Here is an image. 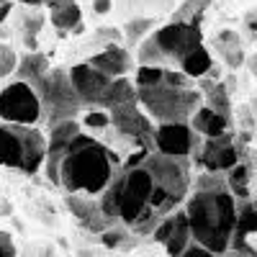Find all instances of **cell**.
I'll return each mask as SVG.
<instances>
[{
	"label": "cell",
	"instance_id": "484cf974",
	"mask_svg": "<svg viewBox=\"0 0 257 257\" xmlns=\"http://www.w3.org/2000/svg\"><path fill=\"white\" fill-rule=\"evenodd\" d=\"M180 257H213V252L208 249V247H203L201 242H196L190 237V242L183 247V252H180Z\"/></svg>",
	"mask_w": 257,
	"mask_h": 257
},
{
	"label": "cell",
	"instance_id": "4316f807",
	"mask_svg": "<svg viewBox=\"0 0 257 257\" xmlns=\"http://www.w3.org/2000/svg\"><path fill=\"white\" fill-rule=\"evenodd\" d=\"M18 249H16V242L8 231H0V257H13Z\"/></svg>",
	"mask_w": 257,
	"mask_h": 257
},
{
	"label": "cell",
	"instance_id": "277c9868",
	"mask_svg": "<svg viewBox=\"0 0 257 257\" xmlns=\"http://www.w3.org/2000/svg\"><path fill=\"white\" fill-rule=\"evenodd\" d=\"M134 90H137V103L142 105V111L157 123L188 121L190 113L203 103L201 90L193 85V80L173 67H165V75L160 82L134 88Z\"/></svg>",
	"mask_w": 257,
	"mask_h": 257
},
{
	"label": "cell",
	"instance_id": "7402d4cb",
	"mask_svg": "<svg viewBox=\"0 0 257 257\" xmlns=\"http://www.w3.org/2000/svg\"><path fill=\"white\" fill-rule=\"evenodd\" d=\"M216 49L219 54L231 64V67H239L242 64V47H239V36L234 31H221L219 41H216Z\"/></svg>",
	"mask_w": 257,
	"mask_h": 257
},
{
	"label": "cell",
	"instance_id": "5b68a950",
	"mask_svg": "<svg viewBox=\"0 0 257 257\" xmlns=\"http://www.w3.org/2000/svg\"><path fill=\"white\" fill-rule=\"evenodd\" d=\"M198 44H203V36H201V29L196 21H173L167 26L152 29L139 41L137 62L178 70L180 62Z\"/></svg>",
	"mask_w": 257,
	"mask_h": 257
},
{
	"label": "cell",
	"instance_id": "44dd1931",
	"mask_svg": "<svg viewBox=\"0 0 257 257\" xmlns=\"http://www.w3.org/2000/svg\"><path fill=\"white\" fill-rule=\"evenodd\" d=\"M201 98L206 105H211L213 111H219L224 116H231V95L226 90V85L221 82H208V85H201Z\"/></svg>",
	"mask_w": 257,
	"mask_h": 257
},
{
	"label": "cell",
	"instance_id": "7c38bea8",
	"mask_svg": "<svg viewBox=\"0 0 257 257\" xmlns=\"http://www.w3.org/2000/svg\"><path fill=\"white\" fill-rule=\"evenodd\" d=\"M67 75H70V82H72V88H75V93H77V98H80L82 105L103 108L113 77H108V75H103L100 70H95L90 62L75 64V67L67 70Z\"/></svg>",
	"mask_w": 257,
	"mask_h": 257
},
{
	"label": "cell",
	"instance_id": "e0dca14e",
	"mask_svg": "<svg viewBox=\"0 0 257 257\" xmlns=\"http://www.w3.org/2000/svg\"><path fill=\"white\" fill-rule=\"evenodd\" d=\"M188 123L193 126V132H196L198 137H219V134H224V132L231 128V116H224L219 111H213L211 105L201 103L198 108L190 113Z\"/></svg>",
	"mask_w": 257,
	"mask_h": 257
},
{
	"label": "cell",
	"instance_id": "9a60e30c",
	"mask_svg": "<svg viewBox=\"0 0 257 257\" xmlns=\"http://www.w3.org/2000/svg\"><path fill=\"white\" fill-rule=\"evenodd\" d=\"M93 198H95V196H85V193H67V206H70V211H72V216H75L85 229L100 234L103 229H108V226H113V224L103 216L100 206H98Z\"/></svg>",
	"mask_w": 257,
	"mask_h": 257
},
{
	"label": "cell",
	"instance_id": "603a6c76",
	"mask_svg": "<svg viewBox=\"0 0 257 257\" xmlns=\"http://www.w3.org/2000/svg\"><path fill=\"white\" fill-rule=\"evenodd\" d=\"M155 29V18H132L128 24L123 26V34H126V41L128 44H139V41Z\"/></svg>",
	"mask_w": 257,
	"mask_h": 257
},
{
	"label": "cell",
	"instance_id": "d4e9b609",
	"mask_svg": "<svg viewBox=\"0 0 257 257\" xmlns=\"http://www.w3.org/2000/svg\"><path fill=\"white\" fill-rule=\"evenodd\" d=\"M16 62H18V54L11 44H6V41H0V82L8 80L16 70Z\"/></svg>",
	"mask_w": 257,
	"mask_h": 257
},
{
	"label": "cell",
	"instance_id": "3957f363",
	"mask_svg": "<svg viewBox=\"0 0 257 257\" xmlns=\"http://www.w3.org/2000/svg\"><path fill=\"white\" fill-rule=\"evenodd\" d=\"M183 203L190 237L208 247L213 254H226L231 229L237 221V198L229 193L226 183L196 188Z\"/></svg>",
	"mask_w": 257,
	"mask_h": 257
},
{
	"label": "cell",
	"instance_id": "8fae6325",
	"mask_svg": "<svg viewBox=\"0 0 257 257\" xmlns=\"http://www.w3.org/2000/svg\"><path fill=\"white\" fill-rule=\"evenodd\" d=\"M201 137L193 132L188 121H162L155 126L152 147L162 155H175V157H193Z\"/></svg>",
	"mask_w": 257,
	"mask_h": 257
},
{
	"label": "cell",
	"instance_id": "6da1fadb",
	"mask_svg": "<svg viewBox=\"0 0 257 257\" xmlns=\"http://www.w3.org/2000/svg\"><path fill=\"white\" fill-rule=\"evenodd\" d=\"M190 190V160L139 149L98 193V206L111 224L134 234H152L157 221L175 211Z\"/></svg>",
	"mask_w": 257,
	"mask_h": 257
},
{
	"label": "cell",
	"instance_id": "52a82bcc",
	"mask_svg": "<svg viewBox=\"0 0 257 257\" xmlns=\"http://www.w3.org/2000/svg\"><path fill=\"white\" fill-rule=\"evenodd\" d=\"M36 90L41 100V118H47L49 126L64 118H77V113L82 111V103L64 67H49L39 80Z\"/></svg>",
	"mask_w": 257,
	"mask_h": 257
},
{
	"label": "cell",
	"instance_id": "5bb4252c",
	"mask_svg": "<svg viewBox=\"0 0 257 257\" xmlns=\"http://www.w3.org/2000/svg\"><path fill=\"white\" fill-rule=\"evenodd\" d=\"M152 239L165 244L167 254H180L183 247L190 242V226H188V219H185V211L175 208V211H170L167 216H162L157 221V226L152 229Z\"/></svg>",
	"mask_w": 257,
	"mask_h": 257
},
{
	"label": "cell",
	"instance_id": "4fadbf2b",
	"mask_svg": "<svg viewBox=\"0 0 257 257\" xmlns=\"http://www.w3.org/2000/svg\"><path fill=\"white\" fill-rule=\"evenodd\" d=\"M254 237H257V208L252 198L237 201V221H234V229H231L229 247L234 249V254L254 257L257 254Z\"/></svg>",
	"mask_w": 257,
	"mask_h": 257
},
{
	"label": "cell",
	"instance_id": "ba28073f",
	"mask_svg": "<svg viewBox=\"0 0 257 257\" xmlns=\"http://www.w3.org/2000/svg\"><path fill=\"white\" fill-rule=\"evenodd\" d=\"M0 121H13V123H39L41 121L39 90L31 82L16 77L0 88Z\"/></svg>",
	"mask_w": 257,
	"mask_h": 257
},
{
	"label": "cell",
	"instance_id": "2e32d148",
	"mask_svg": "<svg viewBox=\"0 0 257 257\" xmlns=\"http://www.w3.org/2000/svg\"><path fill=\"white\" fill-rule=\"evenodd\" d=\"M95 70H100L103 75H108V77H121V75H128L134 70V57L128 49L118 47V44H111V47H105L103 52L93 54L88 59Z\"/></svg>",
	"mask_w": 257,
	"mask_h": 257
},
{
	"label": "cell",
	"instance_id": "30bf717a",
	"mask_svg": "<svg viewBox=\"0 0 257 257\" xmlns=\"http://www.w3.org/2000/svg\"><path fill=\"white\" fill-rule=\"evenodd\" d=\"M196 162L203 170H211V173H226V170L237 162L239 155V137L231 134V128L219 137H203L193 152Z\"/></svg>",
	"mask_w": 257,
	"mask_h": 257
},
{
	"label": "cell",
	"instance_id": "7a4b0ae2",
	"mask_svg": "<svg viewBox=\"0 0 257 257\" xmlns=\"http://www.w3.org/2000/svg\"><path fill=\"white\" fill-rule=\"evenodd\" d=\"M49 128L47 155L41 165L49 183L67 193L98 196L118 170V155L95 137L85 134L77 118L57 121Z\"/></svg>",
	"mask_w": 257,
	"mask_h": 257
},
{
	"label": "cell",
	"instance_id": "83f0119b",
	"mask_svg": "<svg viewBox=\"0 0 257 257\" xmlns=\"http://www.w3.org/2000/svg\"><path fill=\"white\" fill-rule=\"evenodd\" d=\"M111 8H113V0H93V11L100 13V16H103V13H108Z\"/></svg>",
	"mask_w": 257,
	"mask_h": 257
},
{
	"label": "cell",
	"instance_id": "4dcf8cb0",
	"mask_svg": "<svg viewBox=\"0 0 257 257\" xmlns=\"http://www.w3.org/2000/svg\"><path fill=\"white\" fill-rule=\"evenodd\" d=\"M0 3H6V0H0Z\"/></svg>",
	"mask_w": 257,
	"mask_h": 257
},
{
	"label": "cell",
	"instance_id": "d6986e66",
	"mask_svg": "<svg viewBox=\"0 0 257 257\" xmlns=\"http://www.w3.org/2000/svg\"><path fill=\"white\" fill-rule=\"evenodd\" d=\"M224 183H226L229 193H231L237 201L252 198V162L239 157V160L224 173Z\"/></svg>",
	"mask_w": 257,
	"mask_h": 257
},
{
	"label": "cell",
	"instance_id": "f1b7e54d",
	"mask_svg": "<svg viewBox=\"0 0 257 257\" xmlns=\"http://www.w3.org/2000/svg\"><path fill=\"white\" fill-rule=\"evenodd\" d=\"M13 13V0H6V3H0V26L8 21V16Z\"/></svg>",
	"mask_w": 257,
	"mask_h": 257
},
{
	"label": "cell",
	"instance_id": "9c48e42d",
	"mask_svg": "<svg viewBox=\"0 0 257 257\" xmlns=\"http://www.w3.org/2000/svg\"><path fill=\"white\" fill-rule=\"evenodd\" d=\"M108 121L116 132L134 142L137 147H144V149H152V134H155V123L149 118L142 105L137 100H126V103H118V105H111L108 108Z\"/></svg>",
	"mask_w": 257,
	"mask_h": 257
},
{
	"label": "cell",
	"instance_id": "cb8c5ba5",
	"mask_svg": "<svg viewBox=\"0 0 257 257\" xmlns=\"http://www.w3.org/2000/svg\"><path fill=\"white\" fill-rule=\"evenodd\" d=\"M82 126L88 128V132H105V128H111V121H108V111L105 108H93L82 116Z\"/></svg>",
	"mask_w": 257,
	"mask_h": 257
},
{
	"label": "cell",
	"instance_id": "ac0fdd59",
	"mask_svg": "<svg viewBox=\"0 0 257 257\" xmlns=\"http://www.w3.org/2000/svg\"><path fill=\"white\" fill-rule=\"evenodd\" d=\"M44 6L49 8V21L59 34H72L80 26L82 11L77 0H44Z\"/></svg>",
	"mask_w": 257,
	"mask_h": 257
},
{
	"label": "cell",
	"instance_id": "f546056e",
	"mask_svg": "<svg viewBox=\"0 0 257 257\" xmlns=\"http://www.w3.org/2000/svg\"><path fill=\"white\" fill-rule=\"evenodd\" d=\"M18 3L26 8H39V6H44V0H18Z\"/></svg>",
	"mask_w": 257,
	"mask_h": 257
},
{
	"label": "cell",
	"instance_id": "ffe728a7",
	"mask_svg": "<svg viewBox=\"0 0 257 257\" xmlns=\"http://www.w3.org/2000/svg\"><path fill=\"white\" fill-rule=\"evenodd\" d=\"M47 70H49V59H47L44 54H39L36 49H29L24 57H18L13 75H16L18 80H26V82H31L34 88H36L39 80L44 77V72H47Z\"/></svg>",
	"mask_w": 257,
	"mask_h": 257
},
{
	"label": "cell",
	"instance_id": "8992f818",
	"mask_svg": "<svg viewBox=\"0 0 257 257\" xmlns=\"http://www.w3.org/2000/svg\"><path fill=\"white\" fill-rule=\"evenodd\" d=\"M47 155V137L36 123L0 121V167L36 175Z\"/></svg>",
	"mask_w": 257,
	"mask_h": 257
}]
</instances>
